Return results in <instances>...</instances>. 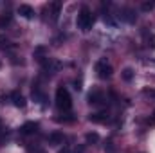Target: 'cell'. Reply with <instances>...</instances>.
<instances>
[{"instance_id":"1","label":"cell","mask_w":155,"mask_h":153,"mask_svg":"<svg viewBox=\"0 0 155 153\" xmlns=\"http://www.w3.org/2000/svg\"><path fill=\"white\" fill-rule=\"evenodd\" d=\"M76 24L83 33H87V31L92 29V25H94V15H92V11H90L87 5H83V7L79 9L78 18H76Z\"/></svg>"},{"instance_id":"2","label":"cell","mask_w":155,"mask_h":153,"mask_svg":"<svg viewBox=\"0 0 155 153\" xmlns=\"http://www.w3.org/2000/svg\"><path fill=\"white\" fill-rule=\"evenodd\" d=\"M56 106L65 114L72 110V97L65 86H58V90H56Z\"/></svg>"},{"instance_id":"3","label":"cell","mask_w":155,"mask_h":153,"mask_svg":"<svg viewBox=\"0 0 155 153\" xmlns=\"http://www.w3.org/2000/svg\"><path fill=\"white\" fill-rule=\"evenodd\" d=\"M96 72H97V77H101V79H108V77H112L114 69H112V65L107 61V58H101V60L96 61Z\"/></svg>"},{"instance_id":"4","label":"cell","mask_w":155,"mask_h":153,"mask_svg":"<svg viewBox=\"0 0 155 153\" xmlns=\"http://www.w3.org/2000/svg\"><path fill=\"white\" fill-rule=\"evenodd\" d=\"M40 63H41V67H43V70H45L47 74H56V72L61 69V63L56 61V60H51V58H45V60L40 61Z\"/></svg>"},{"instance_id":"5","label":"cell","mask_w":155,"mask_h":153,"mask_svg":"<svg viewBox=\"0 0 155 153\" xmlns=\"http://www.w3.org/2000/svg\"><path fill=\"white\" fill-rule=\"evenodd\" d=\"M88 121H90V122H97V124H105V122L110 121V114H108L107 110H103V112H94V114L88 115Z\"/></svg>"},{"instance_id":"6","label":"cell","mask_w":155,"mask_h":153,"mask_svg":"<svg viewBox=\"0 0 155 153\" xmlns=\"http://www.w3.org/2000/svg\"><path fill=\"white\" fill-rule=\"evenodd\" d=\"M9 99H11V103H13L16 108H25V105H27V99H25L24 94H20L18 90L11 92V94H9Z\"/></svg>"},{"instance_id":"7","label":"cell","mask_w":155,"mask_h":153,"mask_svg":"<svg viewBox=\"0 0 155 153\" xmlns=\"http://www.w3.org/2000/svg\"><path fill=\"white\" fill-rule=\"evenodd\" d=\"M38 128H40L38 122H35V121H27V122H24V124H22L20 132H22L24 135H35V133L38 132Z\"/></svg>"},{"instance_id":"8","label":"cell","mask_w":155,"mask_h":153,"mask_svg":"<svg viewBox=\"0 0 155 153\" xmlns=\"http://www.w3.org/2000/svg\"><path fill=\"white\" fill-rule=\"evenodd\" d=\"M47 141H49L51 146H61V144L65 142V135H63L61 132H52V133L47 137Z\"/></svg>"},{"instance_id":"9","label":"cell","mask_w":155,"mask_h":153,"mask_svg":"<svg viewBox=\"0 0 155 153\" xmlns=\"http://www.w3.org/2000/svg\"><path fill=\"white\" fill-rule=\"evenodd\" d=\"M88 103L90 105H101V103H105V94L101 90H92L88 94Z\"/></svg>"},{"instance_id":"10","label":"cell","mask_w":155,"mask_h":153,"mask_svg":"<svg viewBox=\"0 0 155 153\" xmlns=\"http://www.w3.org/2000/svg\"><path fill=\"white\" fill-rule=\"evenodd\" d=\"M16 11H18V15H20V16H24V18H27V20L35 16V9H33L31 5H27V4H20Z\"/></svg>"},{"instance_id":"11","label":"cell","mask_w":155,"mask_h":153,"mask_svg":"<svg viewBox=\"0 0 155 153\" xmlns=\"http://www.w3.org/2000/svg\"><path fill=\"white\" fill-rule=\"evenodd\" d=\"M49 11H51L52 22H56V20L60 18V15H61V2H52V4L49 5Z\"/></svg>"},{"instance_id":"12","label":"cell","mask_w":155,"mask_h":153,"mask_svg":"<svg viewBox=\"0 0 155 153\" xmlns=\"http://www.w3.org/2000/svg\"><path fill=\"white\" fill-rule=\"evenodd\" d=\"M121 16H123V20H124L126 24H135V20H137V15H135V11H134L132 7H126Z\"/></svg>"},{"instance_id":"13","label":"cell","mask_w":155,"mask_h":153,"mask_svg":"<svg viewBox=\"0 0 155 153\" xmlns=\"http://www.w3.org/2000/svg\"><path fill=\"white\" fill-rule=\"evenodd\" d=\"M85 141H87V144H96V142H99V135L96 132H90L85 135Z\"/></svg>"},{"instance_id":"14","label":"cell","mask_w":155,"mask_h":153,"mask_svg":"<svg viewBox=\"0 0 155 153\" xmlns=\"http://www.w3.org/2000/svg\"><path fill=\"white\" fill-rule=\"evenodd\" d=\"M33 97H35V101H38V103H43V101H45V96H43V92L40 90L38 86L33 88Z\"/></svg>"},{"instance_id":"15","label":"cell","mask_w":155,"mask_h":153,"mask_svg":"<svg viewBox=\"0 0 155 153\" xmlns=\"http://www.w3.org/2000/svg\"><path fill=\"white\" fill-rule=\"evenodd\" d=\"M11 20H13L11 15H2V16H0V29H5V27L11 24Z\"/></svg>"},{"instance_id":"16","label":"cell","mask_w":155,"mask_h":153,"mask_svg":"<svg viewBox=\"0 0 155 153\" xmlns=\"http://www.w3.org/2000/svg\"><path fill=\"white\" fill-rule=\"evenodd\" d=\"M144 40H146V45H148V47L155 49V36L152 34V33L148 34V31H144Z\"/></svg>"},{"instance_id":"17","label":"cell","mask_w":155,"mask_h":153,"mask_svg":"<svg viewBox=\"0 0 155 153\" xmlns=\"http://www.w3.org/2000/svg\"><path fill=\"white\" fill-rule=\"evenodd\" d=\"M123 79H124V81H132V79H134V70H132L130 67L123 69Z\"/></svg>"},{"instance_id":"18","label":"cell","mask_w":155,"mask_h":153,"mask_svg":"<svg viewBox=\"0 0 155 153\" xmlns=\"http://www.w3.org/2000/svg\"><path fill=\"white\" fill-rule=\"evenodd\" d=\"M143 96H144V97H152V99H155V90H152V88H144V90H143Z\"/></svg>"},{"instance_id":"19","label":"cell","mask_w":155,"mask_h":153,"mask_svg":"<svg viewBox=\"0 0 155 153\" xmlns=\"http://www.w3.org/2000/svg\"><path fill=\"white\" fill-rule=\"evenodd\" d=\"M155 7V2H144L143 4V11H152Z\"/></svg>"},{"instance_id":"20","label":"cell","mask_w":155,"mask_h":153,"mask_svg":"<svg viewBox=\"0 0 155 153\" xmlns=\"http://www.w3.org/2000/svg\"><path fill=\"white\" fill-rule=\"evenodd\" d=\"M105 150L108 153H114V146H112V141H107V146H105Z\"/></svg>"},{"instance_id":"21","label":"cell","mask_w":155,"mask_h":153,"mask_svg":"<svg viewBox=\"0 0 155 153\" xmlns=\"http://www.w3.org/2000/svg\"><path fill=\"white\" fill-rule=\"evenodd\" d=\"M5 132H7V128H5V126H4V122L0 121V137H4V135H5Z\"/></svg>"},{"instance_id":"22","label":"cell","mask_w":155,"mask_h":153,"mask_svg":"<svg viewBox=\"0 0 155 153\" xmlns=\"http://www.w3.org/2000/svg\"><path fill=\"white\" fill-rule=\"evenodd\" d=\"M74 153H85V146H83V144H79V146H76V150H74Z\"/></svg>"},{"instance_id":"23","label":"cell","mask_w":155,"mask_h":153,"mask_svg":"<svg viewBox=\"0 0 155 153\" xmlns=\"http://www.w3.org/2000/svg\"><path fill=\"white\" fill-rule=\"evenodd\" d=\"M148 124L150 126H155V110H153V114H152V117H150V121H148Z\"/></svg>"},{"instance_id":"24","label":"cell","mask_w":155,"mask_h":153,"mask_svg":"<svg viewBox=\"0 0 155 153\" xmlns=\"http://www.w3.org/2000/svg\"><path fill=\"white\" fill-rule=\"evenodd\" d=\"M31 153H45V150H41V148H35V151H31Z\"/></svg>"},{"instance_id":"25","label":"cell","mask_w":155,"mask_h":153,"mask_svg":"<svg viewBox=\"0 0 155 153\" xmlns=\"http://www.w3.org/2000/svg\"><path fill=\"white\" fill-rule=\"evenodd\" d=\"M60 153H69V148H65V146H63V150H60Z\"/></svg>"},{"instance_id":"26","label":"cell","mask_w":155,"mask_h":153,"mask_svg":"<svg viewBox=\"0 0 155 153\" xmlns=\"http://www.w3.org/2000/svg\"><path fill=\"white\" fill-rule=\"evenodd\" d=\"M143 153H144V151H143Z\"/></svg>"}]
</instances>
